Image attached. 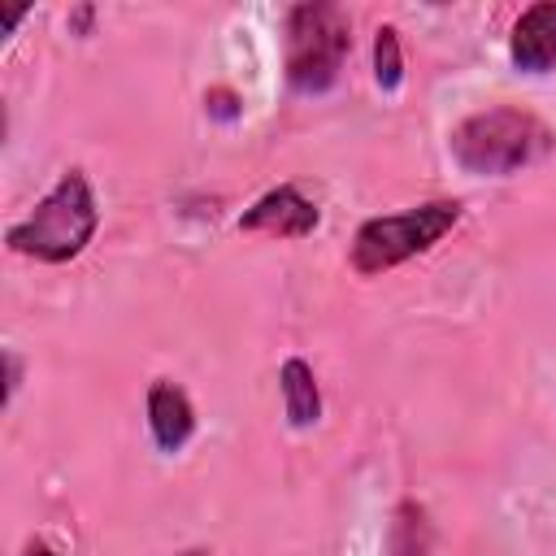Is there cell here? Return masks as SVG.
I'll list each match as a JSON object with an SVG mask.
<instances>
[{
	"mask_svg": "<svg viewBox=\"0 0 556 556\" xmlns=\"http://www.w3.org/2000/svg\"><path fill=\"white\" fill-rule=\"evenodd\" d=\"M552 143H556L552 126L526 109H513V104L469 113L447 135L452 161L478 178H508V174L543 161L552 152Z\"/></svg>",
	"mask_w": 556,
	"mask_h": 556,
	"instance_id": "1",
	"label": "cell"
},
{
	"mask_svg": "<svg viewBox=\"0 0 556 556\" xmlns=\"http://www.w3.org/2000/svg\"><path fill=\"white\" fill-rule=\"evenodd\" d=\"M96 226H100V204H96L87 174L65 169L56 178V187L22 222H13L4 230V243L17 256L43 261V265H65L96 239Z\"/></svg>",
	"mask_w": 556,
	"mask_h": 556,
	"instance_id": "2",
	"label": "cell"
},
{
	"mask_svg": "<svg viewBox=\"0 0 556 556\" xmlns=\"http://www.w3.org/2000/svg\"><path fill=\"white\" fill-rule=\"evenodd\" d=\"M352 56V17L330 0H304L287 13V87L321 96L339 83Z\"/></svg>",
	"mask_w": 556,
	"mask_h": 556,
	"instance_id": "3",
	"label": "cell"
},
{
	"mask_svg": "<svg viewBox=\"0 0 556 556\" xmlns=\"http://www.w3.org/2000/svg\"><path fill=\"white\" fill-rule=\"evenodd\" d=\"M460 222V204L456 200H426L417 208H400V213H382V217H369L356 226L352 235V269L361 278H374V274H387L421 252H430L443 235H452Z\"/></svg>",
	"mask_w": 556,
	"mask_h": 556,
	"instance_id": "4",
	"label": "cell"
},
{
	"mask_svg": "<svg viewBox=\"0 0 556 556\" xmlns=\"http://www.w3.org/2000/svg\"><path fill=\"white\" fill-rule=\"evenodd\" d=\"M317 222H321L317 204L295 182H282V187H269L252 208H243L239 230L274 235V239H308L317 230Z\"/></svg>",
	"mask_w": 556,
	"mask_h": 556,
	"instance_id": "5",
	"label": "cell"
},
{
	"mask_svg": "<svg viewBox=\"0 0 556 556\" xmlns=\"http://www.w3.org/2000/svg\"><path fill=\"white\" fill-rule=\"evenodd\" d=\"M508 61L521 74H547L556 70V0H539L521 9L508 35Z\"/></svg>",
	"mask_w": 556,
	"mask_h": 556,
	"instance_id": "6",
	"label": "cell"
},
{
	"mask_svg": "<svg viewBox=\"0 0 556 556\" xmlns=\"http://www.w3.org/2000/svg\"><path fill=\"white\" fill-rule=\"evenodd\" d=\"M148 430H152V443L161 452H182L195 434V408L187 400V391L169 378H156L148 387Z\"/></svg>",
	"mask_w": 556,
	"mask_h": 556,
	"instance_id": "7",
	"label": "cell"
},
{
	"mask_svg": "<svg viewBox=\"0 0 556 556\" xmlns=\"http://www.w3.org/2000/svg\"><path fill=\"white\" fill-rule=\"evenodd\" d=\"M278 387H282V413H287V421H291L295 430L317 426V417H321V391H317V374H313V365L300 361V356L282 361V369H278Z\"/></svg>",
	"mask_w": 556,
	"mask_h": 556,
	"instance_id": "8",
	"label": "cell"
},
{
	"mask_svg": "<svg viewBox=\"0 0 556 556\" xmlns=\"http://www.w3.org/2000/svg\"><path fill=\"white\" fill-rule=\"evenodd\" d=\"M374 83L382 91H400V83H404V52H400L395 26H378V35H374Z\"/></svg>",
	"mask_w": 556,
	"mask_h": 556,
	"instance_id": "9",
	"label": "cell"
},
{
	"mask_svg": "<svg viewBox=\"0 0 556 556\" xmlns=\"http://www.w3.org/2000/svg\"><path fill=\"white\" fill-rule=\"evenodd\" d=\"M391 556H426V513L417 504H400L391 530Z\"/></svg>",
	"mask_w": 556,
	"mask_h": 556,
	"instance_id": "10",
	"label": "cell"
},
{
	"mask_svg": "<svg viewBox=\"0 0 556 556\" xmlns=\"http://www.w3.org/2000/svg\"><path fill=\"white\" fill-rule=\"evenodd\" d=\"M230 104H235V96H230V91H208V113H217L222 122H230V117L239 113V109H230Z\"/></svg>",
	"mask_w": 556,
	"mask_h": 556,
	"instance_id": "11",
	"label": "cell"
},
{
	"mask_svg": "<svg viewBox=\"0 0 556 556\" xmlns=\"http://www.w3.org/2000/svg\"><path fill=\"white\" fill-rule=\"evenodd\" d=\"M26 13H30V9H4V13H0V22H4V30H13V26H17L22 17H26Z\"/></svg>",
	"mask_w": 556,
	"mask_h": 556,
	"instance_id": "12",
	"label": "cell"
},
{
	"mask_svg": "<svg viewBox=\"0 0 556 556\" xmlns=\"http://www.w3.org/2000/svg\"><path fill=\"white\" fill-rule=\"evenodd\" d=\"M26 556H61V552H52V547H30Z\"/></svg>",
	"mask_w": 556,
	"mask_h": 556,
	"instance_id": "13",
	"label": "cell"
},
{
	"mask_svg": "<svg viewBox=\"0 0 556 556\" xmlns=\"http://www.w3.org/2000/svg\"><path fill=\"white\" fill-rule=\"evenodd\" d=\"M182 556H208V552H182Z\"/></svg>",
	"mask_w": 556,
	"mask_h": 556,
	"instance_id": "14",
	"label": "cell"
}]
</instances>
